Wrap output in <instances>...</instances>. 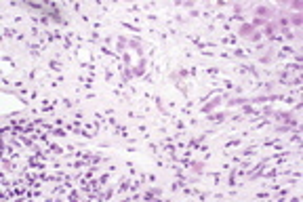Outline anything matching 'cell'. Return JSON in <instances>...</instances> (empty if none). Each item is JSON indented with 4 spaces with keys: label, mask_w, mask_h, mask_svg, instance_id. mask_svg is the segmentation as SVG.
Returning <instances> with one entry per match:
<instances>
[{
    "label": "cell",
    "mask_w": 303,
    "mask_h": 202,
    "mask_svg": "<svg viewBox=\"0 0 303 202\" xmlns=\"http://www.w3.org/2000/svg\"><path fill=\"white\" fill-rule=\"evenodd\" d=\"M49 67H51V70H55V72H61V63H59V61H51Z\"/></svg>",
    "instance_id": "1"
},
{
    "label": "cell",
    "mask_w": 303,
    "mask_h": 202,
    "mask_svg": "<svg viewBox=\"0 0 303 202\" xmlns=\"http://www.w3.org/2000/svg\"><path fill=\"white\" fill-rule=\"evenodd\" d=\"M223 118H225V114H215V116H211V120H213V122H221Z\"/></svg>",
    "instance_id": "2"
}]
</instances>
